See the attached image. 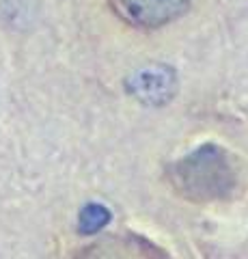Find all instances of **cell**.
Returning <instances> with one entry per match:
<instances>
[{"label": "cell", "instance_id": "obj_4", "mask_svg": "<svg viewBox=\"0 0 248 259\" xmlns=\"http://www.w3.org/2000/svg\"><path fill=\"white\" fill-rule=\"evenodd\" d=\"M134 82H136V93L149 95V100L169 95V80H166L162 74L156 76L154 71H149L145 76H136Z\"/></svg>", "mask_w": 248, "mask_h": 259}, {"label": "cell", "instance_id": "obj_1", "mask_svg": "<svg viewBox=\"0 0 248 259\" xmlns=\"http://www.w3.org/2000/svg\"><path fill=\"white\" fill-rule=\"evenodd\" d=\"M177 194L196 203L225 201L235 190L237 171L229 153L218 145H201L169 166Z\"/></svg>", "mask_w": 248, "mask_h": 259}, {"label": "cell", "instance_id": "obj_2", "mask_svg": "<svg viewBox=\"0 0 248 259\" xmlns=\"http://www.w3.org/2000/svg\"><path fill=\"white\" fill-rule=\"evenodd\" d=\"M192 0H108L113 13L140 28H160L181 18Z\"/></svg>", "mask_w": 248, "mask_h": 259}, {"label": "cell", "instance_id": "obj_3", "mask_svg": "<svg viewBox=\"0 0 248 259\" xmlns=\"http://www.w3.org/2000/svg\"><path fill=\"white\" fill-rule=\"evenodd\" d=\"M110 221V214L106 207L102 205H86L82 212H80V231L82 233H97L102 231L104 227H106V223Z\"/></svg>", "mask_w": 248, "mask_h": 259}]
</instances>
